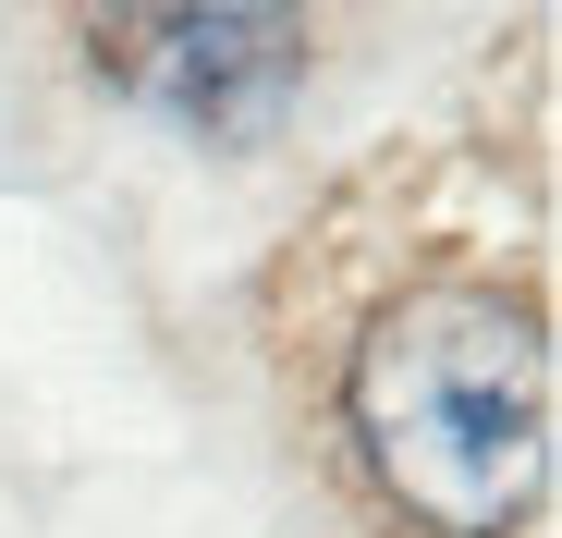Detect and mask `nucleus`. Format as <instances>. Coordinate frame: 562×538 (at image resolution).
Listing matches in <instances>:
<instances>
[{"mask_svg":"<svg viewBox=\"0 0 562 538\" xmlns=\"http://www.w3.org/2000/svg\"><path fill=\"white\" fill-rule=\"evenodd\" d=\"M342 428L428 538H514L550 490V318L502 282H416L355 330Z\"/></svg>","mask_w":562,"mask_h":538,"instance_id":"nucleus-1","label":"nucleus"}]
</instances>
